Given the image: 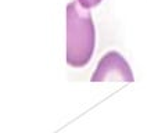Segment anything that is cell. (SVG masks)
<instances>
[{
	"instance_id": "6da1fadb",
	"label": "cell",
	"mask_w": 147,
	"mask_h": 133,
	"mask_svg": "<svg viewBox=\"0 0 147 133\" xmlns=\"http://www.w3.org/2000/svg\"><path fill=\"white\" fill-rule=\"evenodd\" d=\"M96 46V28L89 8L74 0L67 4V64L83 68L89 64Z\"/></svg>"
},
{
	"instance_id": "7a4b0ae2",
	"label": "cell",
	"mask_w": 147,
	"mask_h": 133,
	"mask_svg": "<svg viewBox=\"0 0 147 133\" xmlns=\"http://www.w3.org/2000/svg\"><path fill=\"white\" fill-rule=\"evenodd\" d=\"M92 82H106V81H121L133 82L135 76L128 61L118 51H108L98 61L94 72L90 78Z\"/></svg>"
},
{
	"instance_id": "3957f363",
	"label": "cell",
	"mask_w": 147,
	"mask_h": 133,
	"mask_svg": "<svg viewBox=\"0 0 147 133\" xmlns=\"http://www.w3.org/2000/svg\"><path fill=\"white\" fill-rule=\"evenodd\" d=\"M103 0H78V3L81 4V6H83L85 8H93L96 7V6H98L100 3H101Z\"/></svg>"
}]
</instances>
